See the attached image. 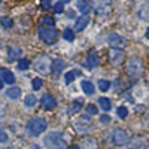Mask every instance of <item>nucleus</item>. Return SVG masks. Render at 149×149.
I'll return each instance as SVG.
<instances>
[{
	"instance_id": "nucleus-1",
	"label": "nucleus",
	"mask_w": 149,
	"mask_h": 149,
	"mask_svg": "<svg viewBox=\"0 0 149 149\" xmlns=\"http://www.w3.org/2000/svg\"><path fill=\"white\" fill-rule=\"evenodd\" d=\"M127 74L131 78V79H139L142 74H143V70H145V66H143V60L140 57H131L127 63Z\"/></svg>"
},
{
	"instance_id": "nucleus-2",
	"label": "nucleus",
	"mask_w": 149,
	"mask_h": 149,
	"mask_svg": "<svg viewBox=\"0 0 149 149\" xmlns=\"http://www.w3.org/2000/svg\"><path fill=\"white\" fill-rule=\"evenodd\" d=\"M39 37L45 43H54L58 37V33L54 27H48V26H40L39 27Z\"/></svg>"
},
{
	"instance_id": "nucleus-3",
	"label": "nucleus",
	"mask_w": 149,
	"mask_h": 149,
	"mask_svg": "<svg viewBox=\"0 0 149 149\" xmlns=\"http://www.w3.org/2000/svg\"><path fill=\"white\" fill-rule=\"evenodd\" d=\"M46 121L45 119H42V118H34V119H31L29 124H27V130H29V133L30 134H33V136H37V134H40V133H43L45 130H46Z\"/></svg>"
},
{
	"instance_id": "nucleus-4",
	"label": "nucleus",
	"mask_w": 149,
	"mask_h": 149,
	"mask_svg": "<svg viewBox=\"0 0 149 149\" xmlns=\"http://www.w3.org/2000/svg\"><path fill=\"white\" fill-rule=\"evenodd\" d=\"M51 66H52V61L49 60V57H46V55L37 57V58L34 60V64H33V67H34L36 72L43 73V74L51 70Z\"/></svg>"
},
{
	"instance_id": "nucleus-5",
	"label": "nucleus",
	"mask_w": 149,
	"mask_h": 149,
	"mask_svg": "<svg viewBox=\"0 0 149 149\" xmlns=\"http://www.w3.org/2000/svg\"><path fill=\"white\" fill-rule=\"evenodd\" d=\"M112 142H113L116 146H125L130 142V136L127 134L125 130L116 128V130H113V133H112Z\"/></svg>"
},
{
	"instance_id": "nucleus-6",
	"label": "nucleus",
	"mask_w": 149,
	"mask_h": 149,
	"mask_svg": "<svg viewBox=\"0 0 149 149\" xmlns=\"http://www.w3.org/2000/svg\"><path fill=\"white\" fill-rule=\"evenodd\" d=\"M107 43L113 49H122V48L127 46V39L122 37V36H119V34H116V33H112L107 37Z\"/></svg>"
},
{
	"instance_id": "nucleus-7",
	"label": "nucleus",
	"mask_w": 149,
	"mask_h": 149,
	"mask_svg": "<svg viewBox=\"0 0 149 149\" xmlns=\"http://www.w3.org/2000/svg\"><path fill=\"white\" fill-rule=\"evenodd\" d=\"M91 6L95 9L97 14L100 15H106L110 10V0H90Z\"/></svg>"
},
{
	"instance_id": "nucleus-8",
	"label": "nucleus",
	"mask_w": 149,
	"mask_h": 149,
	"mask_svg": "<svg viewBox=\"0 0 149 149\" xmlns=\"http://www.w3.org/2000/svg\"><path fill=\"white\" fill-rule=\"evenodd\" d=\"M45 143H46L48 146H55V148H58V146H63V145H64V140L61 139V134H60V133L52 131V133H48V136L45 137Z\"/></svg>"
},
{
	"instance_id": "nucleus-9",
	"label": "nucleus",
	"mask_w": 149,
	"mask_h": 149,
	"mask_svg": "<svg viewBox=\"0 0 149 149\" xmlns=\"http://www.w3.org/2000/svg\"><path fill=\"white\" fill-rule=\"evenodd\" d=\"M40 104L43 109L46 110H52L55 106H57V102H55V98L52 95H49V94H45L42 98H40Z\"/></svg>"
},
{
	"instance_id": "nucleus-10",
	"label": "nucleus",
	"mask_w": 149,
	"mask_h": 149,
	"mask_svg": "<svg viewBox=\"0 0 149 149\" xmlns=\"http://www.w3.org/2000/svg\"><path fill=\"white\" fill-rule=\"evenodd\" d=\"M109 58H110V63L113 66H119L122 58H124V52L121 51V49H112V51L109 52Z\"/></svg>"
},
{
	"instance_id": "nucleus-11",
	"label": "nucleus",
	"mask_w": 149,
	"mask_h": 149,
	"mask_svg": "<svg viewBox=\"0 0 149 149\" xmlns=\"http://www.w3.org/2000/svg\"><path fill=\"white\" fill-rule=\"evenodd\" d=\"M98 63H100V57H98V52L97 51H90V54L86 55V67H95L98 66Z\"/></svg>"
},
{
	"instance_id": "nucleus-12",
	"label": "nucleus",
	"mask_w": 149,
	"mask_h": 149,
	"mask_svg": "<svg viewBox=\"0 0 149 149\" xmlns=\"http://www.w3.org/2000/svg\"><path fill=\"white\" fill-rule=\"evenodd\" d=\"M0 78H3V82L10 84V85L15 82V76H14V73H12L10 70H8V69H0Z\"/></svg>"
},
{
	"instance_id": "nucleus-13",
	"label": "nucleus",
	"mask_w": 149,
	"mask_h": 149,
	"mask_svg": "<svg viewBox=\"0 0 149 149\" xmlns=\"http://www.w3.org/2000/svg\"><path fill=\"white\" fill-rule=\"evenodd\" d=\"M21 55V48L18 46H10L8 49V60L9 61H14V60H18Z\"/></svg>"
},
{
	"instance_id": "nucleus-14",
	"label": "nucleus",
	"mask_w": 149,
	"mask_h": 149,
	"mask_svg": "<svg viewBox=\"0 0 149 149\" xmlns=\"http://www.w3.org/2000/svg\"><path fill=\"white\" fill-rule=\"evenodd\" d=\"M88 22H90V18L86 17V15H82V17L78 19V22L74 24V30H78V31L84 30L86 26H88Z\"/></svg>"
},
{
	"instance_id": "nucleus-15",
	"label": "nucleus",
	"mask_w": 149,
	"mask_h": 149,
	"mask_svg": "<svg viewBox=\"0 0 149 149\" xmlns=\"http://www.w3.org/2000/svg\"><path fill=\"white\" fill-rule=\"evenodd\" d=\"M6 95L9 98H12V100H17V98H19V95H21V88H18V86H10V88L6 91Z\"/></svg>"
},
{
	"instance_id": "nucleus-16",
	"label": "nucleus",
	"mask_w": 149,
	"mask_h": 149,
	"mask_svg": "<svg viewBox=\"0 0 149 149\" xmlns=\"http://www.w3.org/2000/svg\"><path fill=\"white\" fill-rule=\"evenodd\" d=\"M81 107H82V103H81V100H74V102L72 103V106L67 109V113H69V115L78 113V112L81 110Z\"/></svg>"
},
{
	"instance_id": "nucleus-17",
	"label": "nucleus",
	"mask_w": 149,
	"mask_h": 149,
	"mask_svg": "<svg viewBox=\"0 0 149 149\" xmlns=\"http://www.w3.org/2000/svg\"><path fill=\"white\" fill-rule=\"evenodd\" d=\"M81 86H82V90H84V93H85V94L91 95V94L94 93V85H93L90 81H82Z\"/></svg>"
},
{
	"instance_id": "nucleus-18",
	"label": "nucleus",
	"mask_w": 149,
	"mask_h": 149,
	"mask_svg": "<svg viewBox=\"0 0 149 149\" xmlns=\"http://www.w3.org/2000/svg\"><path fill=\"white\" fill-rule=\"evenodd\" d=\"M51 69H54V72H55V73L61 72V70L64 69V61H63V60H55V61H52Z\"/></svg>"
},
{
	"instance_id": "nucleus-19",
	"label": "nucleus",
	"mask_w": 149,
	"mask_h": 149,
	"mask_svg": "<svg viewBox=\"0 0 149 149\" xmlns=\"http://www.w3.org/2000/svg\"><path fill=\"white\" fill-rule=\"evenodd\" d=\"M98 103H100V106H102L103 110H106V112H109V110L112 109V103H110L109 98H106V97H102L100 100H98Z\"/></svg>"
},
{
	"instance_id": "nucleus-20",
	"label": "nucleus",
	"mask_w": 149,
	"mask_h": 149,
	"mask_svg": "<svg viewBox=\"0 0 149 149\" xmlns=\"http://www.w3.org/2000/svg\"><path fill=\"white\" fill-rule=\"evenodd\" d=\"M78 9L82 12V14H88V10H90V6H88V3L85 2V0H78Z\"/></svg>"
},
{
	"instance_id": "nucleus-21",
	"label": "nucleus",
	"mask_w": 149,
	"mask_h": 149,
	"mask_svg": "<svg viewBox=\"0 0 149 149\" xmlns=\"http://www.w3.org/2000/svg\"><path fill=\"white\" fill-rule=\"evenodd\" d=\"M36 102H37V100H36V95H33V94H29V95H26V98H24V104L29 106V107L34 106Z\"/></svg>"
},
{
	"instance_id": "nucleus-22",
	"label": "nucleus",
	"mask_w": 149,
	"mask_h": 149,
	"mask_svg": "<svg viewBox=\"0 0 149 149\" xmlns=\"http://www.w3.org/2000/svg\"><path fill=\"white\" fill-rule=\"evenodd\" d=\"M98 88H100V91H107L109 88H110V82L109 81H106V79H100L98 81Z\"/></svg>"
},
{
	"instance_id": "nucleus-23",
	"label": "nucleus",
	"mask_w": 149,
	"mask_h": 149,
	"mask_svg": "<svg viewBox=\"0 0 149 149\" xmlns=\"http://www.w3.org/2000/svg\"><path fill=\"white\" fill-rule=\"evenodd\" d=\"M63 37L66 40H69V42H72L73 39H74V31L72 30V29H66L64 31H63Z\"/></svg>"
},
{
	"instance_id": "nucleus-24",
	"label": "nucleus",
	"mask_w": 149,
	"mask_h": 149,
	"mask_svg": "<svg viewBox=\"0 0 149 149\" xmlns=\"http://www.w3.org/2000/svg\"><path fill=\"white\" fill-rule=\"evenodd\" d=\"M116 115H118V118H127V115H128V109L125 107V106H121V107H118V110H116Z\"/></svg>"
},
{
	"instance_id": "nucleus-25",
	"label": "nucleus",
	"mask_w": 149,
	"mask_h": 149,
	"mask_svg": "<svg viewBox=\"0 0 149 149\" xmlns=\"http://www.w3.org/2000/svg\"><path fill=\"white\" fill-rule=\"evenodd\" d=\"M29 67H30V61H29L27 58L19 60V63H18V69H19V70H27Z\"/></svg>"
},
{
	"instance_id": "nucleus-26",
	"label": "nucleus",
	"mask_w": 149,
	"mask_h": 149,
	"mask_svg": "<svg viewBox=\"0 0 149 149\" xmlns=\"http://www.w3.org/2000/svg\"><path fill=\"white\" fill-rule=\"evenodd\" d=\"M76 74H81V73H79L78 70H76V72H69V73H66V76H64V78H66V82L70 84V82L74 79V76H76Z\"/></svg>"
},
{
	"instance_id": "nucleus-27",
	"label": "nucleus",
	"mask_w": 149,
	"mask_h": 149,
	"mask_svg": "<svg viewBox=\"0 0 149 149\" xmlns=\"http://www.w3.org/2000/svg\"><path fill=\"white\" fill-rule=\"evenodd\" d=\"M52 9H54V12H57V14H61V12H64V3L58 2V3H55L52 6Z\"/></svg>"
},
{
	"instance_id": "nucleus-28",
	"label": "nucleus",
	"mask_w": 149,
	"mask_h": 149,
	"mask_svg": "<svg viewBox=\"0 0 149 149\" xmlns=\"http://www.w3.org/2000/svg\"><path fill=\"white\" fill-rule=\"evenodd\" d=\"M54 24H55V21H54V18H52V17H45V18H43V26L54 27Z\"/></svg>"
},
{
	"instance_id": "nucleus-29",
	"label": "nucleus",
	"mask_w": 149,
	"mask_h": 149,
	"mask_svg": "<svg viewBox=\"0 0 149 149\" xmlns=\"http://www.w3.org/2000/svg\"><path fill=\"white\" fill-rule=\"evenodd\" d=\"M2 26L5 29H10L12 27V18H2Z\"/></svg>"
},
{
	"instance_id": "nucleus-30",
	"label": "nucleus",
	"mask_w": 149,
	"mask_h": 149,
	"mask_svg": "<svg viewBox=\"0 0 149 149\" xmlns=\"http://www.w3.org/2000/svg\"><path fill=\"white\" fill-rule=\"evenodd\" d=\"M86 112H88L90 115H95L98 110H97V106L95 104H88V106H86Z\"/></svg>"
},
{
	"instance_id": "nucleus-31",
	"label": "nucleus",
	"mask_w": 149,
	"mask_h": 149,
	"mask_svg": "<svg viewBox=\"0 0 149 149\" xmlns=\"http://www.w3.org/2000/svg\"><path fill=\"white\" fill-rule=\"evenodd\" d=\"M31 85H33L34 90H40V88H42V81H40V79H33Z\"/></svg>"
},
{
	"instance_id": "nucleus-32",
	"label": "nucleus",
	"mask_w": 149,
	"mask_h": 149,
	"mask_svg": "<svg viewBox=\"0 0 149 149\" xmlns=\"http://www.w3.org/2000/svg\"><path fill=\"white\" fill-rule=\"evenodd\" d=\"M6 142H8V134L0 131V143H6Z\"/></svg>"
},
{
	"instance_id": "nucleus-33",
	"label": "nucleus",
	"mask_w": 149,
	"mask_h": 149,
	"mask_svg": "<svg viewBox=\"0 0 149 149\" xmlns=\"http://www.w3.org/2000/svg\"><path fill=\"white\" fill-rule=\"evenodd\" d=\"M42 8H43V9L51 8V0H42Z\"/></svg>"
},
{
	"instance_id": "nucleus-34",
	"label": "nucleus",
	"mask_w": 149,
	"mask_h": 149,
	"mask_svg": "<svg viewBox=\"0 0 149 149\" xmlns=\"http://www.w3.org/2000/svg\"><path fill=\"white\" fill-rule=\"evenodd\" d=\"M5 110H6V106H5L2 102H0V116H2V115L5 113Z\"/></svg>"
},
{
	"instance_id": "nucleus-35",
	"label": "nucleus",
	"mask_w": 149,
	"mask_h": 149,
	"mask_svg": "<svg viewBox=\"0 0 149 149\" xmlns=\"http://www.w3.org/2000/svg\"><path fill=\"white\" fill-rule=\"evenodd\" d=\"M100 121H102V122H109V121H110V116H109V115H103V116L100 118Z\"/></svg>"
},
{
	"instance_id": "nucleus-36",
	"label": "nucleus",
	"mask_w": 149,
	"mask_h": 149,
	"mask_svg": "<svg viewBox=\"0 0 149 149\" xmlns=\"http://www.w3.org/2000/svg\"><path fill=\"white\" fill-rule=\"evenodd\" d=\"M73 17H74V12L70 10V12H69V18H73Z\"/></svg>"
},
{
	"instance_id": "nucleus-37",
	"label": "nucleus",
	"mask_w": 149,
	"mask_h": 149,
	"mask_svg": "<svg viewBox=\"0 0 149 149\" xmlns=\"http://www.w3.org/2000/svg\"><path fill=\"white\" fill-rule=\"evenodd\" d=\"M2 88H3V81L0 79V90H2Z\"/></svg>"
},
{
	"instance_id": "nucleus-38",
	"label": "nucleus",
	"mask_w": 149,
	"mask_h": 149,
	"mask_svg": "<svg viewBox=\"0 0 149 149\" xmlns=\"http://www.w3.org/2000/svg\"><path fill=\"white\" fill-rule=\"evenodd\" d=\"M146 37H148V39H149V29L146 30Z\"/></svg>"
},
{
	"instance_id": "nucleus-39",
	"label": "nucleus",
	"mask_w": 149,
	"mask_h": 149,
	"mask_svg": "<svg viewBox=\"0 0 149 149\" xmlns=\"http://www.w3.org/2000/svg\"><path fill=\"white\" fill-rule=\"evenodd\" d=\"M70 149H79V146H72Z\"/></svg>"
},
{
	"instance_id": "nucleus-40",
	"label": "nucleus",
	"mask_w": 149,
	"mask_h": 149,
	"mask_svg": "<svg viewBox=\"0 0 149 149\" xmlns=\"http://www.w3.org/2000/svg\"><path fill=\"white\" fill-rule=\"evenodd\" d=\"M61 2H63V3H67V2H70V0H61Z\"/></svg>"
}]
</instances>
